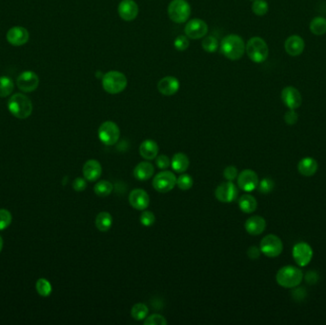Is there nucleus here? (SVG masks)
Masks as SVG:
<instances>
[{
	"label": "nucleus",
	"instance_id": "43",
	"mask_svg": "<svg viewBox=\"0 0 326 325\" xmlns=\"http://www.w3.org/2000/svg\"><path fill=\"white\" fill-rule=\"evenodd\" d=\"M156 165L159 169L165 170L171 166V159L166 154H160L156 157Z\"/></svg>",
	"mask_w": 326,
	"mask_h": 325
},
{
	"label": "nucleus",
	"instance_id": "7",
	"mask_svg": "<svg viewBox=\"0 0 326 325\" xmlns=\"http://www.w3.org/2000/svg\"><path fill=\"white\" fill-rule=\"evenodd\" d=\"M260 249L261 253L266 257L277 258L280 256L283 250V243L278 236L271 234L261 239Z\"/></svg>",
	"mask_w": 326,
	"mask_h": 325
},
{
	"label": "nucleus",
	"instance_id": "49",
	"mask_svg": "<svg viewBox=\"0 0 326 325\" xmlns=\"http://www.w3.org/2000/svg\"><path fill=\"white\" fill-rule=\"evenodd\" d=\"M252 1H254V0H252Z\"/></svg>",
	"mask_w": 326,
	"mask_h": 325
},
{
	"label": "nucleus",
	"instance_id": "33",
	"mask_svg": "<svg viewBox=\"0 0 326 325\" xmlns=\"http://www.w3.org/2000/svg\"><path fill=\"white\" fill-rule=\"evenodd\" d=\"M36 289L38 291V294L41 296H49L51 295L52 291H53V287L52 284L50 283V281L46 279V278H39L37 283H36Z\"/></svg>",
	"mask_w": 326,
	"mask_h": 325
},
{
	"label": "nucleus",
	"instance_id": "10",
	"mask_svg": "<svg viewBox=\"0 0 326 325\" xmlns=\"http://www.w3.org/2000/svg\"><path fill=\"white\" fill-rule=\"evenodd\" d=\"M292 255L298 266L304 267L312 260L313 250L306 242H298L293 247Z\"/></svg>",
	"mask_w": 326,
	"mask_h": 325
},
{
	"label": "nucleus",
	"instance_id": "39",
	"mask_svg": "<svg viewBox=\"0 0 326 325\" xmlns=\"http://www.w3.org/2000/svg\"><path fill=\"white\" fill-rule=\"evenodd\" d=\"M258 188L261 194H269L275 188V182L269 178H265L259 182Z\"/></svg>",
	"mask_w": 326,
	"mask_h": 325
},
{
	"label": "nucleus",
	"instance_id": "16",
	"mask_svg": "<svg viewBox=\"0 0 326 325\" xmlns=\"http://www.w3.org/2000/svg\"><path fill=\"white\" fill-rule=\"evenodd\" d=\"M6 39L11 45H13L15 47H19V46H22L28 42L30 34H29L28 30L26 28L16 26V27L11 28L7 32Z\"/></svg>",
	"mask_w": 326,
	"mask_h": 325
},
{
	"label": "nucleus",
	"instance_id": "37",
	"mask_svg": "<svg viewBox=\"0 0 326 325\" xmlns=\"http://www.w3.org/2000/svg\"><path fill=\"white\" fill-rule=\"evenodd\" d=\"M12 214L7 209H0V231L7 229L12 223Z\"/></svg>",
	"mask_w": 326,
	"mask_h": 325
},
{
	"label": "nucleus",
	"instance_id": "23",
	"mask_svg": "<svg viewBox=\"0 0 326 325\" xmlns=\"http://www.w3.org/2000/svg\"><path fill=\"white\" fill-rule=\"evenodd\" d=\"M140 153L146 160L156 159L159 154V145L153 139H146L140 144Z\"/></svg>",
	"mask_w": 326,
	"mask_h": 325
},
{
	"label": "nucleus",
	"instance_id": "2",
	"mask_svg": "<svg viewBox=\"0 0 326 325\" xmlns=\"http://www.w3.org/2000/svg\"><path fill=\"white\" fill-rule=\"evenodd\" d=\"M10 113L19 119H26L33 113V103L28 96L23 94H15L8 102Z\"/></svg>",
	"mask_w": 326,
	"mask_h": 325
},
{
	"label": "nucleus",
	"instance_id": "44",
	"mask_svg": "<svg viewBox=\"0 0 326 325\" xmlns=\"http://www.w3.org/2000/svg\"><path fill=\"white\" fill-rule=\"evenodd\" d=\"M298 113L293 110L289 109L288 111L284 115V120L287 125H295L298 122Z\"/></svg>",
	"mask_w": 326,
	"mask_h": 325
},
{
	"label": "nucleus",
	"instance_id": "22",
	"mask_svg": "<svg viewBox=\"0 0 326 325\" xmlns=\"http://www.w3.org/2000/svg\"><path fill=\"white\" fill-rule=\"evenodd\" d=\"M245 230L251 236H259L266 228V221L260 216H254L245 221Z\"/></svg>",
	"mask_w": 326,
	"mask_h": 325
},
{
	"label": "nucleus",
	"instance_id": "26",
	"mask_svg": "<svg viewBox=\"0 0 326 325\" xmlns=\"http://www.w3.org/2000/svg\"><path fill=\"white\" fill-rule=\"evenodd\" d=\"M189 165H190V160L185 153H175L171 159V167L175 172L179 174L186 172L187 169L189 168Z\"/></svg>",
	"mask_w": 326,
	"mask_h": 325
},
{
	"label": "nucleus",
	"instance_id": "29",
	"mask_svg": "<svg viewBox=\"0 0 326 325\" xmlns=\"http://www.w3.org/2000/svg\"><path fill=\"white\" fill-rule=\"evenodd\" d=\"M309 29L312 34L316 36H322L326 34V19L317 17L310 22Z\"/></svg>",
	"mask_w": 326,
	"mask_h": 325
},
{
	"label": "nucleus",
	"instance_id": "20",
	"mask_svg": "<svg viewBox=\"0 0 326 325\" xmlns=\"http://www.w3.org/2000/svg\"><path fill=\"white\" fill-rule=\"evenodd\" d=\"M284 48L289 56L298 57L304 51L305 42L299 36H291L285 40Z\"/></svg>",
	"mask_w": 326,
	"mask_h": 325
},
{
	"label": "nucleus",
	"instance_id": "5",
	"mask_svg": "<svg viewBox=\"0 0 326 325\" xmlns=\"http://www.w3.org/2000/svg\"><path fill=\"white\" fill-rule=\"evenodd\" d=\"M102 87L108 94H120L127 87V78L119 71H110L103 76Z\"/></svg>",
	"mask_w": 326,
	"mask_h": 325
},
{
	"label": "nucleus",
	"instance_id": "14",
	"mask_svg": "<svg viewBox=\"0 0 326 325\" xmlns=\"http://www.w3.org/2000/svg\"><path fill=\"white\" fill-rule=\"evenodd\" d=\"M184 31L189 39H200L207 35L208 25L203 20L194 19L187 23Z\"/></svg>",
	"mask_w": 326,
	"mask_h": 325
},
{
	"label": "nucleus",
	"instance_id": "46",
	"mask_svg": "<svg viewBox=\"0 0 326 325\" xmlns=\"http://www.w3.org/2000/svg\"><path fill=\"white\" fill-rule=\"evenodd\" d=\"M261 249L257 246H251L247 251V256L251 259H258L261 256Z\"/></svg>",
	"mask_w": 326,
	"mask_h": 325
},
{
	"label": "nucleus",
	"instance_id": "34",
	"mask_svg": "<svg viewBox=\"0 0 326 325\" xmlns=\"http://www.w3.org/2000/svg\"><path fill=\"white\" fill-rule=\"evenodd\" d=\"M269 10V5L265 0H254L252 4V11L258 17L265 16Z\"/></svg>",
	"mask_w": 326,
	"mask_h": 325
},
{
	"label": "nucleus",
	"instance_id": "18",
	"mask_svg": "<svg viewBox=\"0 0 326 325\" xmlns=\"http://www.w3.org/2000/svg\"><path fill=\"white\" fill-rule=\"evenodd\" d=\"M118 12L122 20L132 21L136 20L139 15V6L134 0H122L119 5Z\"/></svg>",
	"mask_w": 326,
	"mask_h": 325
},
{
	"label": "nucleus",
	"instance_id": "12",
	"mask_svg": "<svg viewBox=\"0 0 326 325\" xmlns=\"http://www.w3.org/2000/svg\"><path fill=\"white\" fill-rule=\"evenodd\" d=\"M39 84L38 76L32 71H25L18 77L17 85L23 93H32L38 89Z\"/></svg>",
	"mask_w": 326,
	"mask_h": 325
},
{
	"label": "nucleus",
	"instance_id": "4",
	"mask_svg": "<svg viewBox=\"0 0 326 325\" xmlns=\"http://www.w3.org/2000/svg\"><path fill=\"white\" fill-rule=\"evenodd\" d=\"M245 51L247 56L255 63L264 62L269 56V48L264 39L254 37L248 40Z\"/></svg>",
	"mask_w": 326,
	"mask_h": 325
},
{
	"label": "nucleus",
	"instance_id": "40",
	"mask_svg": "<svg viewBox=\"0 0 326 325\" xmlns=\"http://www.w3.org/2000/svg\"><path fill=\"white\" fill-rule=\"evenodd\" d=\"M144 324L166 325L167 324V320L163 315H159V314H153V315H149V316H147L145 318Z\"/></svg>",
	"mask_w": 326,
	"mask_h": 325
},
{
	"label": "nucleus",
	"instance_id": "8",
	"mask_svg": "<svg viewBox=\"0 0 326 325\" xmlns=\"http://www.w3.org/2000/svg\"><path fill=\"white\" fill-rule=\"evenodd\" d=\"M121 136V130L118 124L113 121H105L98 128V137L103 144L113 146L117 143Z\"/></svg>",
	"mask_w": 326,
	"mask_h": 325
},
{
	"label": "nucleus",
	"instance_id": "28",
	"mask_svg": "<svg viewBox=\"0 0 326 325\" xmlns=\"http://www.w3.org/2000/svg\"><path fill=\"white\" fill-rule=\"evenodd\" d=\"M94 224L100 232L109 231L113 225L112 215L108 212H100L94 220Z\"/></svg>",
	"mask_w": 326,
	"mask_h": 325
},
{
	"label": "nucleus",
	"instance_id": "17",
	"mask_svg": "<svg viewBox=\"0 0 326 325\" xmlns=\"http://www.w3.org/2000/svg\"><path fill=\"white\" fill-rule=\"evenodd\" d=\"M129 203L136 210H146L149 206V195L145 190L135 189L129 195Z\"/></svg>",
	"mask_w": 326,
	"mask_h": 325
},
{
	"label": "nucleus",
	"instance_id": "21",
	"mask_svg": "<svg viewBox=\"0 0 326 325\" xmlns=\"http://www.w3.org/2000/svg\"><path fill=\"white\" fill-rule=\"evenodd\" d=\"M158 90L163 96H174L179 90V81L175 77H163L158 83Z\"/></svg>",
	"mask_w": 326,
	"mask_h": 325
},
{
	"label": "nucleus",
	"instance_id": "45",
	"mask_svg": "<svg viewBox=\"0 0 326 325\" xmlns=\"http://www.w3.org/2000/svg\"><path fill=\"white\" fill-rule=\"evenodd\" d=\"M87 187V181L84 178H76L73 182V188L76 192H82Z\"/></svg>",
	"mask_w": 326,
	"mask_h": 325
},
{
	"label": "nucleus",
	"instance_id": "19",
	"mask_svg": "<svg viewBox=\"0 0 326 325\" xmlns=\"http://www.w3.org/2000/svg\"><path fill=\"white\" fill-rule=\"evenodd\" d=\"M82 172H83L84 179L87 182H96L102 174V167L101 164L97 160L90 159L84 164Z\"/></svg>",
	"mask_w": 326,
	"mask_h": 325
},
{
	"label": "nucleus",
	"instance_id": "30",
	"mask_svg": "<svg viewBox=\"0 0 326 325\" xmlns=\"http://www.w3.org/2000/svg\"><path fill=\"white\" fill-rule=\"evenodd\" d=\"M113 190H114V186H113L112 183L108 181H100V182H97L93 188V191L95 193V195L98 197H102V198L110 196Z\"/></svg>",
	"mask_w": 326,
	"mask_h": 325
},
{
	"label": "nucleus",
	"instance_id": "32",
	"mask_svg": "<svg viewBox=\"0 0 326 325\" xmlns=\"http://www.w3.org/2000/svg\"><path fill=\"white\" fill-rule=\"evenodd\" d=\"M15 89L14 81L8 77H0V97L9 96Z\"/></svg>",
	"mask_w": 326,
	"mask_h": 325
},
{
	"label": "nucleus",
	"instance_id": "35",
	"mask_svg": "<svg viewBox=\"0 0 326 325\" xmlns=\"http://www.w3.org/2000/svg\"><path fill=\"white\" fill-rule=\"evenodd\" d=\"M193 184H194V180L188 174L182 173L178 178H177V187L182 191H187L191 189Z\"/></svg>",
	"mask_w": 326,
	"mask_h": 325
},
{
	"label": "nucleus",
	"instance_id": "9",
	"mask_svg": "<svg viewBox=\"0 0 326 325\" xmlns=\"http://www.w3.org/2000/svg\"><path fill=\"white\" fill-rule=\"evenodd\" d=\"M177 185V177L174 173L162 171L155 176L153 180V187L156 191L165 194L172 191Z\"/></svg>",
	"mask_w": 326,
	"mask_h": 325
},
{
	"label": "nucleus",
	"instance_id": "25",
	"mask_svg": "<svg viewBox=\"0 0 326 325\" xmlns=\"http://www.w3.org/2000/svg\"><path fill=\"white\" fill-rule=\"evenodd\" d=\"M318 165L317 160L313 157L306 156L302 158L298 164V171L301 176L313 177L317 171Z\"/></svg>",
	"mask_w": 326,
	"mask_h": 325
},
{
	"label": "nucleus",
	"instance_id": "1",
	"mask_svg": "<svg viewBox=\"0 0 326 325\" xmlns=\"http://www.w3.org/2000/svg\"><path fill=\"white\" fill-rule=\"evenodd\" d=\"M245 43L238 35L226 36L221 44V50L224 57L231 60H239L245 53Z\"/></svg>",
	"mask_w": 326,
	"mask_h": 325
},
{
	"label": "nucleus",
	"instance_id": "13",
	"mask_svg": "<svg viewBox=\"0 0 326 325\" xmlns=\"http://www.w3.org/2000/svg\"><path fill=\"white\" fill-rule=\"evenodd\" d=\"M259 177L257 173L250 169L243 170V172L240 173L238 176V186L243 191L253 192L258 188L259 185Z\"/></svg>",
	"mask_w": 326,
	"mask_h": 325
},
{
	"label": "nucleus",
	"instance_id": "36",
	"mask_svg": "<svg viewBox=\"0 0 326 325\" xmlns=\"http://www.w3.org/2000/svg\"><path fill=\"white\" fill-rule=\"evenodd\" d=\"M218 45H219L218 40L213 36H209V37L205 38L202 40V43H201L202 48L207 53H214V52H215L216 49H218Z\"/></svg>",
	"mask_w": 326,
	"mask_h": 325
},
{
	"label": "nucleus",
	"instance_id": "27",
	"mask_svg": "<svg viewBox=\"0 0 326 325\" xmlns=\"http://www.w3.org/2000/svg\"><path fill=\"white\" fill-rule=\"evenodd\" d=\"M239 207L245 214H251L257 210L258 201L249 194L243 195L239 200Z\"/></svg>",
	"mask_w": 326,
	"mask_h": 325
},
{
	"label": "nucleus",
	"instance_id": "6",
	"mask_svg": "<svg viewBox=\"0 0 326 325\" xmlns=\"http://www.w3.org/2000/svg\"><path fill=\"white\" fill-rule=\"evenodd\" d=\"M168 15L177 24L186 22L191 15V7L186 0H173L168 6Z\"/></svg>",
	"mask_w": 326,
	"mask_h": 325
},
{
	"label": "nucleus",
	"instance_id": "48",
	"mask_svg": "<svg viewBox=\"0 0 326 325\" xmlns=\"http://www.w3.org/2000/svg\"><path fill=\"white\" fill-rule=\"evenodd\" d=\"M2 248H3V239H2V237L0 236V252L2 251Z\"/></svg>",
	"mask_w": 326,
	"mask_h": 325
},
{
	"label": "nucleus",
	"instance_id": "47",
	"mask_svg": "<svg viewBox=\"0 0 326 325\" xmlns=\"http://www.w3.org/2000/svg\"><path fill=\"white\" fill-rule=\"evenodd\" d=\"M318 279V276L315 271H309L305 274V280L309 284H315Z\"/></svg>",
	"mask_w": 326,
	"mask_h": 325
},
{
	"label": "nucleus",
	"instance_id": "24",
	"mask_svg": "<svg viewBox=\"0 0 326 325\" xmlns=\"http://www.w3.org/2000/svg\"><path fill=\"white\" fill-rule=\"evenodd\" d=\"M155 173V167L153 164L148 161H142L140 162L134 169V177L140 181V182H145L150 180Z\"/></svg>",
	"mask_w": 326,
	"mask_h": 325
},
{
	"label": "nucleus",
	"instance_id": "11",
	"mask_svg": "<svg viewBox=\"0 0 326 325\" xmlns=\"http://www.w3.org/2000/svg\"><path fill=\"white\" fill-rule=\"evenodd\" d=\"M216 200L223 203H230L237 200L239 189L233 182H226L220 184L214 192Z\"/></svg>",
	"mask_w": 326,
	"mask_h": 325
},
{
	"label": "nucleus",
	"instance_id": "3",
	"mask_svg": "<svg viewBox=\"0 0 326 325\" xmlns=\"http://www.w3.org/2000/svg\"><path fill=\"white\" fill-rule=\"evenodd\" d=\"M303 279V273L300 269L287 265L280 268L276 275V280L280 286L283 288H296Z\"/></svg>",
	"mask_w": 326,
	"mask_h": 325
},
{
	"label": "nucleus",
	"instance_id": "15",
	"mask_svg": "<svg viewBox=\"0 0 326 325\" xmlns=\"http://www.w3.org/2000/svg\"><path fill=\"white\" fill-rule=\"evenodd\" d=\"M281 100L289 109L296 110L302 104V97L295 87H285L281 92Z\"/></svg>",
	"mask_w": 326,
	"mask_h": 325
},
{
	"label": "nucleus",
	"instance_id": "38",
	"mask_svg": "<svg viewBox=\"0 0 326 325\" xmlns=\"http://www.w3.org/2000/svg\"><path fill=\"white\" fill-rule=\"evenodd\" d=\"M140 223L145 226V227H150L152 226L155 221H156V217L154 215V213H152L151 211H142V213L140 214Z\"/></svg>",
	"mask_w": 326,
	"mask_h": 325
},
{
	"label": "nucleus",
	"instance_id": "41",
	"mask_svg": "<svg viewBox=\"0 0 326 325\" xmlns=\"http://www.w3.org/2000/svg\"><path fill=\"white\" fill-rule=\"evenodd\" d=\"M174 46L177 51H185L189 47V40L185 36H178L174 41Z\"/></svg>",
	"mask_w": 326,
	"mask_h": 325
},
{
	"label": "nucleus",
	"instance_id": "31",
	"mask_svg": "<svg viewBox=\"0 0 326 325\" xmlns=\"http://www.w3.org/2000/svg\"><path fill=\"white\" fill-rule=\"evenodd\" d=\"M149 309L144 303H137L133 306L131 310V315L136 320H143L147 317Z\"/></svg>",
	"mask_w": 326,
	"mask_h": 325
},
{
	"label": "nucleus",
	"instance_id": "42",
	"mask_svg": "<svg viewBox=\"0 0 326 325\" xmlns=\"http://www.w3.org/2000/svg\"><path fill=\"white\" fill-rule=\"evenodd\" d=\"M224 178L228 182H233V181H235L238 178L239 171H238V169L235 166L231 165V166H228V167H226L224 169Z\"/></svg>",
	"mask_w": 326,
	"mask_h": 325
}]
</instances>
